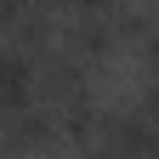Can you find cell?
Masks as SVG:
<instances>
[{"mask_svg": "<svg viewBox=\"0 0 159 159\" xmlns=\"http://www.w3.org/2000/svg\"><path fill=\"white\" fill-rule=\"evenodd\" d=\"M57 142V114H51V102H23V108H11L6 119H0V153L6 159H17V153H46Z\"/></svg>", "mask_w": 159, "mask_h": 159, "instance_id": "6da1fadb", "label": "cell"}, {"mask_svg": "<svg viewBox=\"0 0 159 159\" xmlns=\"http://www.w3.org/2000/svg\"><path fill=\"white\" fill-rule=\"evenodd\" d=\"M23 102H34V51L0 40V119Z\"/></svg>", "mask_w": 159, "mask_h": 159, "instance_id": "7a4b0ae2", "label": "cell"}, {"mask_svg": "<svg viewBox=\"0 0 159 159\" xmlns=\"http://www.w3.org/2000/svg\"><path fill=\"white\" fill-rule=\"evenodd\" d=\"M131 108L142 114V125H148V142H153V153H159V85H148V91L136 97Z\"/></svg>", "mask_w": 159, "mask_h": 159, "instance_id": "3957f363", "label": "cell"}, {"mask_svg": "<svg viewBox=\"0 0 159 159\" xmlns=\"http://www.w3.org/2000/svg\"><path fill=\"white\" fill-rule=\"evenodd\" d=\"M17 159H46V153H17Z\"/></svg>", "mask_w": 159, "mask_h": 159, "instance_id": "277c9868", "label": "cell"}]
</instances>
